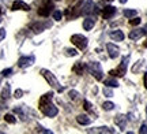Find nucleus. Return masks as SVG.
<instances>
[{
    "instance_id": "f257e3e1",
    "label": "nucleus",
    "mask_w": 147,
    "mask_h": 134,
    "mask_svg": "<svg viewBox=\"0 0 147 134\" xmlns=\"http://www.w3.org/2000/svg\"><path fill=\"white\" fill-rule=\"evenodd\" d=\"M52 97H53V92H49V93H45L42 95L41 99H40V111H41L45 116L48 118H53L59 114L57 107L52 103Z\"/></svg>"
},
{
    "instance_id": "f03ea898",
    "label": "nucleus",
    "mask_w": 147,
    "mask_h": 134,
    "mask_svg": "<svg viewBox=\"0 0 147 134\" xmlns=\"http://www.w3.org/2000/svg\"><path fill=\"white\" fill-rule=\"evenodd\" d=\"M40 73H41V75L45 78V80H47V82L52 86L53 89H56V90L60 92V93L64 90V88H61V86H60L57 78L55 77V74H53V73H51V71H49V70H47V69H41V71H40Z\"/></svg>"
},
{
    "instance_id": "7ed1b4c3",
    "label": "nucleus",
    "mask_w": 147,
    "mask_h": 134,
    "mask_svg": "<svg viewBox=\"0 0 147 134\" xmlns=\"http://www.w3.org/2000/svg\"><path fill=\"white\" fill-rule=\"evenodd\" d=\"M86 69L89 70L91 75L94 77L97 81H101L104 78V73H102V69H101V65L97 63V62H90L89 65L86 66Z\"/></svg>"
},
{
    "instance_id": "20e7f679",
    "label": "nucleus",
    "mask_w": 147,
    "mask_h": 134,
    "mask_svg": "<svg viewBox=\"0 0 147 134\" xmlns=\"http://www.w3.org/2000/svg\"><path fill=\"white\" fill-rule=\"evenodd\" d=\"M71 43H72L76 48H79L80 51H83V49L87 48L89 40H87V37H84L83 34H74V36H71Z\"/></svg>"
},
{
    "instance_id": "39448f33",
    "label": "nucleus",
    "mask_w": 147,
    "mask_h": 134,
    "mask_svg": "<svg viewBox=\"0 0 147 134\" xmlns=\"http://www.w3.org/2000/svg\"><path fill=\"white\" fill-rule=\"evenodd\" d=\"M127 62H128V56H125V58L123 59L121 65L119 66L116 70L109 71V74L112 75V77H124V75H125V73H127Z\"/></svg>"
},
{
    "instance_id": "423d86ee",
    "label": "nucleus",
    "mask_w": 147,
    "mask_h": 134,
    "mask_svg": "<svg viewBox=\"0 0 147 134\" xmlns=\"http://www.w3.org/2000/svg\"><path fill=\"white\" fill-rule=\"evenodd\" d=\"M51 26H52L51 22H36V23L32 25V30L36 34H38V33H42L45 29H48V27H51Z\"/></svg>"
},
{
    "instance_id": "0eeeda50",
    "label": "nucleus",
    "mask_w": 147,
    "mask_h": 134,
    "mask_svg": "<svg viewBox=\"0 0 147 134\" xmlns=\"http://www.w3.org/2000/svg\"><path fill=\"white\" fill-rule=\"evenodd\" d=\"M34 60H36V58L33 55L32 56H22V58L18 59V67L26 69V67H29V66H32L34 63Z\"/></svg>"
},
{
    "instance_id": "6e6552de",
    "label": "nucleus",
    "mask_w": 147,
    "mask_h": 134,
    "mask_svg": "<svg viewBox=\"0 0 147 134\" xmlns=\"http://www.w3.org/2000/svg\"><path fill=\"white\" fill-rule=\"evenodd\" d=\"M52 8H55V7H53V3L47 1L44 5L40 7V10H38V15L40 16H49V14L52 12Z\"/></svg>"
},
{
    "instance_id": "1a4fd4ad",
    "label": "nucleus",
    "mask_w": 147,
    "mask_h": 134,
    "mask_svg": "<svg viewBox=\"0 0 147 134\" xmlns=\"http://www.w3.org/2000/svg\"><path fill=\"white\" fill-rule=\"evenodd\" d=\"M11 10L12 11H30V5L26 4L25 1H22V0H15L14 3H12V7H11Z\"/></svg>"
},
{
    "instance_id": "9d476101",
    "label": "nucleus",
    "mask_w": 147,
    "mask_h": 134,
    "mask_svg": "<svg viewBox=\"0 0 147 134\" xmlns=\"http://www.w3.org/2000/svg\"><path fill=\"white\" fill-rule=\"evenodd\" d=\"M106 49H108V54H109L110 59H116V58L120 55V49H119V47L115 45V44H112V43L106 44Z\"/></svg>"
},
{
    "instance_id": "9b49d317",
    "label": "nucleus",
    "mask_w": 147,
    "mask_h": 134,
    "mask_svg": "<svg viewBox=\"0 0 147 134\" xmlns=\"http://www.w3.org/2000/svg\"><path fill=\"white\" fill-rule=\"evenodd\" d=\"M94 8H95V5H94V3H93V0H87L83 4L82 14H83V15H89L91 12H94Z\"/></svg>"
},
{
    "instance_id": "f8f14e48",
    "label": "nucleus",
    "mask_w": 147,
    "mask_h": 134,
    "mask_svg": "<svg viewBox=\"0 0 147 134\" xmlns=\"http://www.w3.org/2000/svg\"><path fill=\"white\" fill-rule=\"evenodd\" d=\"M115 14H116V7H113V5H106L105 8L102 10V16L105 19H110Z\"/></svg>"
},
{
    "instance_id": "ddd939ff",
    "label": "nucleus",
    "mask_w": 147,
    "mask_h": 134,
    "mask_svg": "<svg viewBox=\"0 0 147 134\" xmlns=\"http://www.w3.org/2000/svg\"><path fill=\"white\" fill-rule=\"evenodd\" d=\"M144 34H146L144 29H135V30H131V32H129L128 37L131 38V40H139V38L143 37Z\"/></svg>"
},
{
    "instance_id": "4468645a",
    "label": "nucleus",
    "mask_w": 147,
    "mask_h": 134,
    "mask_svg": "<svg viewBox=\"0 0 147 134\" xmlns=\"http://www.w3.org/2000/svg\"><path fill=\"white\" fill-rule=\"evenodd\" d=\"M115 123L117 124L121 130H124L127 126V116H124V115H117L115 118Z\"/></svg>"
},
{
    "instance_id": "2eb2a0df",
    "label": "nucleus",
    "mask_w": 147,
    "mask_h": 134,
    "mask_svg": "<svg viewBox=\"0 0 147 134\" xmlns=\"http://www.w3.org/2000/svg\"><path fill=\"white\" fill-rule=\"evenodd\" d=\"M109 36L115 41H123L124 40V33L121 32V30H113V32H110Z\"/></svg>"
},
{
    "instance_id": "dca6fc26",
    "label": "nucleus",
    "mask_w": 147,
    "mask_h": 134,
    "mask_svg": "<svg viewBox=\"0 0 147 134\" xmlns=\"http://www.w3.org/2000/svg\"><path fill=\"white\" fill-rule=\"evenodd\" d=\"M84 69H86V65L84 63H82V62H78V63H75L72 67L74 73H76L78 75H82L84 73Z\"/></svg>"
},
{
    "instance_id": "f3484780",
    "label": "nucleus",
    "mask_w": 147,
    "mask_h": 134,
    "mask_svg": "<svg viewBox=\"0 0 147 134\" xmlns=\"http://www.w3.org/2000/svg\"><path fill=\"white\" fill-rule=\"evenodd\" d=\"M76 122L82 126H86V124H90L91 123V119L87 116V115H78L76 116Z\"/></svg>"
},
{
    "instance_id": "a211bd4d",
    "label": "nucleus",
    "mask_w": 147,
    "mask_h": 134,
    "mask_svg": "<svg viewBox=\"0 0 147 134\" xmlns=\"http://www.w3.org/2000/svg\"><path fill=\"white\" fill-rule=\"evenodd\" d=\"M94 25H95V19H93V18H86L83 21L84 30H91V29L94 27Z\"/></svg>"
},
{
    "instance_id": "6ab92c4d",
    "label": "nucleus",
    "mask_w": 147,
    "mask_h": 134,
    "mask_svg": "<svg viewBox=\"0 0 147 134\" xmlns=\"http://www.w3.org/2000/svg\"><path fill=\"white\" fill-rule=\"evenodd\" d=\"M10 93H11V86L8 84H5V86L3 88V90L0 93V97L3 99V100H7L8 97H10Z\"/></svg>"
},
{
    "instance_id": "aec40b11",
    "label": "nucleus",
    "mask_w": 147,
    "mask_h": 134,
    "mask_svg": "<svg viewBox=\"0 0 147 134\" xmlns=\"http://www.w3.org/2000/svg\"><path fill=\"white\" fill-rule=\"evenodd\" d=\"M89 133H115V130L110 127H97L94 130H87Z\"/></svg>"
},
{
    "instance_id": "412c9836",
    "label": "nucleus",
    "mask_w": 147,
    "mask_h": 134,
    "mask_svg": "<svg viewBox=\"0 0 147 134\" xmlns=\"http://www.w3.org/2000/svg\"><path fill=\"white\" fill-rule=\"evenodd\" d=\"M4 120L7 122V123H10V124L16 123V118L12 115V114H5V115H4Z\"/></svg>"
},
{
    "instance_id": "4be33fe9",
    "label": "nucleus",
    "mask_w": 147,
    "mask_h": 134,
    "mask_svg": "<svg viewBox=\"0 0 147 134\" xmlns=\"http://www.w3.org/2000/svg\"><path fill=\"white\" fill-rule=\"evenodd\" d=\"M105 85L109 86V88H117V86H119V82H117V80H115V78H108V80L105 81Z\"/></svg>"
},
{
    "instance_id": "5701e85b",
    "label": "nucleus",
    "mask_w": 147,
    "mask_h": 134,
    "mask_svg": "<svg viewBox=\"0 0 147 134\" xmlns=\"http://www.w3.org/2000/svg\"><path fill=\"white\" fill-rule=\"evenodd\" d=\"M124 16H127V18H134V16H136V10H124Z\"/></svg>"
},
{
    "instance_id": "b1692460",
    "label": "nucleus",
    "mask_w": 147,
    "mask_h": 134,
    "mask_svg": "<svg viewBox=\"0 0 147 134\" xmlns=\"http://www.w3.org/2000/svg\"><path fill=\"white\" fill-rule=\"evenodd\" d=\"M102 108L105 110V111H112L113 108H115V104L112 101H105L104 104H102Z\"/></svg>"
},
{
    "instance_id": "393cba45",
    "label": "nucleus",
    "mask_w": 147,
    "mask_h": 134,
    "mask_svg": "<svg viewBox=\"0 0 147 134\" xmlns=\"http://www.w3.org/2000/svg\"><path fill=\"white\" fill-rule=\"evenodd\" d=\"M140 22H142V19H140V18L134 16V18H131V19H129V25H131V26H138Z\"/></svg>"
},
{
    "instance_id": "a878e982",
    "label": "nucleus",
    "mask_w": 147,
    "mask_h": 134,
    "mask_svg": "<svg viewBox=\"0 0 147 134\" xmlns=\"http://www.w3.org/2000/svg\"><path fill=\"white\" fill-rule=\"evenodd\" d=\"M61 15H63L61 11H59V10L53 11V19H55V21H60V19H61Z\"/></svg>"
},
{
    "instance_id": "bb28decb",
    "label": "nucleus",
    "mask_w": 147,
    "mask_h": 134,
    "mask_svg": "<svg viewBox=\"0 0 147 134\" xmlns=\"http://www.w3.org/2000/svg\"><path fill=\"white\" fill-rule=\"evenodd\" d=\"M65 52H67V56H76V55H78V51L74 48H67Z\"/></svg>"
},
{
    "instance_id": "cd10ccee",
    "label": "nucleus",
    "mask_w": 147,
    "mask_h": 134,
    "mask_svg": "<svg viewBox=\"0 0 147 134\" xmlns=\"http://www.w3.org/2000/svg\"><path fill=\"white\" fill-rule=\"evenodd\" d=\"M68 96H69V99H72V100H76V99H78V96H79V93H78L76 90H69Z\"/></svg>"
},
{
    "instance_id": "c85d7f7f",
    "label": "nucleus",
    "mask_w": 147,
    "mask_h": 134,
    "mask_svg": "<svg viewBox=\"0 0 147 134\" xmlns=\"http://www.w3.org/2000/svg\"><path fill=\"white\" fill-rule=\"evenodd\" d=\"M104 95H105L106 97H112V96H113V92L109 89V86H105V88H104Z\"/></svg>"
},
{
    "instance_id": "c756f323",
    "label": "nucleus",
    "mask_w": 147,
    "mask_h": 134,
    "mask_svg": "<svg viewBox=\"0 0 147 134\" xmlns=\"http://www.w3.org/2000/svg\"><path fill=\"white\" fill-rule=\"evenodd\" d=\"M83 108L86 111H91V103H89L87 100H84L83 101Z\"/></svg>"
},
{
    "instance_id": "7c9ffc66",
    "label": "nucleus",
    "mask_w": 147,
    "mask_h": 134,
    "mask_svg": "<svg viewBox=\"0 0 147 134\" xmlns=\"http://www.w3.org/2000/svg\"><path fill=\"white\" fill-rule=\"evenodd\" d=\"M11 74H12V69H5L1 71V75H3V77H8V75H11Z\"/></svg>"
},
{
    "instance_id": "2f4dec72",
    "label": "nucleus",
    "mask_w": 147,
    "mask_h": 134,
    "mask_svg": "<svg viewBox=\"0 0 147 134\" xmlns=\"http://www.w3.org/2000/svg\"><path fill=\"white\" fill-rule=\"evenodd\" d=\"M14 96H15L16 99H21V97L23 96V90H21V89H16L15 93H14Z\"/></svg>"
},
{
    "instance_id": "473e14b6",
    "label": "nucleus",
    "mask_w": 147,
    "mask_h": 134,
    "mask_svg": "<svg viewBox=\"0 0 147 134\" xmlns=\"http://www.w3.org/2000/svg\"><path fill=\"white\" fill-rule=\"evenodd\" d=\"M5 37V29H3V27H0V43L4 40Z\"/></svg>"
},
{
    "instance_id": "72a5a7b5",
    "label": "nucleus",
    "mask_w": 147,
    "mask_h": 134,
    "mask_svg": "<svg viewBox=\"0 0 147 134\" xmlns=\"http://www.w3.org/2000/svg\"><path fill=\"white\" fill-rule=\"evenodd\" d=\"M139 133H140V134H147V124H142V126H140Z\"/></svg>"
},
{
    "instance_id": "f704fd0d",
    "label": "nucleus",
    "mask_w": 147,
    "mask_h": 134,
    "mask_svg": "<svg viewBox=\"0 0 147 134\" xmlns=\"http://www.w3.org/2000/svg\"><path fill=\"white\" fill-rule=\"evenodd\" d=\"M38 133H47V134H51L52 131L51 130H47V129H44V127H38V130H37Z\"/></svg>"
},
{
    "instance_id": "c9c22d12",
    "label": "nucleus",
    "mask_w": 147,
    "mask_h": 134,
    "mask_svg": "<svg viewBox=\"0 0 147 134\" xmlns=\"http://www.w3.org/2000/svg\"><path fill=\"white\" fill-rule=\"evenodd\" d=\"M140 63H142V62H138L136 65H135V67H132V71H134V73L138 71V67H140Z\"/></svg>"
},
{
    "instance_id": "e433bc0d",
    "label": "nucleus",
    "mask_w": 147,
    "mask_h": 134,
    "mask_svg": "<svg viewBox=\"0 0 147 134\" xmlns=\"http://www.w3.org/2000/svg\"><path fill=\"white\" fill-rule=\"evenodd\" d=\"M143 81H144V88L147 89V73H144V75H143Z\"/></svg>"
},
{
    "instance_id": "4c0bfd02",
    "label": "nucleus",
    "mask_w": 147,
    "mask_h": 134,
    "mask_svg": "<svg viewBox=\"0 0 147 134\" xmlns=\"http://www.w3.org/2000/svg\"><path fill=\"white\" fill-rule=\"evenodd\" d=\"M120 3L121 4H124V3H127V0H120Z\"/></svg>"
},
{
    "instance_id": "58836bf2",
    "label": "nucleus",
    "mask_w": 147,
    "mask_h": 134,
    "mask_svg": "<svg viewBox=\"0 0 147 134\" xmlns=\"http://www.w3.org/2000/svg\"><path fill=\"white\" fill-rule=\"evenodd\" d=\"M144 32H146V34H147V23H146V26H144Z\"/></svg>"
},
{
    "instance_id": "ea45409f",
    "label": "nucleus",
    "mask_w": 147,
    "mask_h": 134,
    "mask_svg": "<svg viewBox=\"0 0 147 134\" xmlns=\"http://www.w3.org/2000/svg\"><path fill=\"white\" fill-rule=\"evenodd\" d=\"M104 1H106V3H110V1H113V0H104Z\"/></svg>"
},
{
    "instance_id": "a19ab883",
    "label": "nucleus",
    "mask_w": 147,
    "mask_h": 134,
    "mask_svg": "<svg viewBox=\"0 0 147 134\" xmlns=\"http://www.w3.org/2000/svg\"><path fill=\"white\" fill-rule=\"evenodd\" d=\"M0 15H1V8H0ZM0 22H1V18H0Z\"/></svg>"
},
{
    "instance_id": "79ce46f5",
    "label": "nucleus",
    "mask_w": 147,
    "mask_h": 134,
    "mask_svg": "<svg viewBox=\"0 0 147 134\" xmlns=\"http://www.w3.org/2000/svg\"><path fill=\"white\" fill-rule=\"evenodd\" d=\"M144 47H146V48H147V41H146V43H144Z\"/></svg>"
},
{
    "instance_id": "37998d69",
    "label": "nucleus",
    "mask_w": 147,
    "mask_h": 134,
    "mask_svg": "<svg viewBox=\"0 0 147 134\" xmlns=\"http://www.w3.org/2000/svg\"><path fill=\"white\" fill-rule=\"evenodd\" d=\"M146 114H147V107H146Z\"/></svg>"
}]
</instances>
